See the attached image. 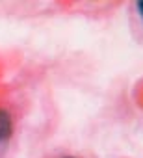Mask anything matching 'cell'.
<instances>
[{
    "label": "cell",
    "mask_w": 143,
    "mask_h": 158,
    "mask_svg": "<svg viewBox=\"0 0 143 158\" xmlns=\"http://www.w3.org/2000/svg\"><path fill=\"white\" fill-rule=\"evenodd\" d=\"M15 134V119L10 110L0 106V152H2Z\"/></svg>",
    "instance_id": "6da1fadb"
},
{
    "label": "cell",
    "mask_w": 143,
    "mask_h": 158,
    "mask_svg": "<svg viewBox=\"0 0 143 158\" xmlns=\"http://www.w3.org/2000/svg\"><path fill=\"white\" fill-rule=\"evenodd\" d=\"M134 10H136V15H137L139 23L143 24V0H137V2H134Z\"/></svg>",
    "instance_id": "7a4b0ae2"
},
{
    "label": "cell",
    "mask_w": 143,
    "mask_h": 158,
    "mask_svg": "<svg viewBox=\"0 0 143 158\" xmlns=\"http://www.w3.org/2000/svg\"><path fill=\"white\" fill-rule=\"evenodd\" d=\"M58 158H80V156H76V154H63V156H58Z\"/></svg>",
    "instance_id": "3957f363"
}]
</instances>
